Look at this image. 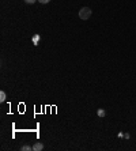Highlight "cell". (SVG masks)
I'll return each mask as SVG.
<instances>
[{
    "label": "cell",
    "instance_id": "obj_4",
    "mask_svg": "<svg viewBox=\"0 0 136 151\" xmlns=\"http://www.w3.org/2000/svg\"><path fill=\"white\" fill-rule=\"evenodd\" d=\"M0 101H1V102H4V101H6V93H4V91L0 93Z\"/></svg>",
    "mask_w": 136,
    "mask_h": 151
},
{
    "label": "cell",
    "instance_id": "obj_6",
    "mask_svg": "<svg viewBox=\"0 0 136 151\" xmlns=\"http://www.w3.org/2000/svg\"><path fill=\"white\" fill-rule=\"evenodd\" d=\"M36 1H38V0H25V3H27V4H34Z\"/></svg>",
    "mask_w": 136,
    "mask_h": 151
},
{
    "label": "cell",
    "instance_id": "obj_3",
    "mask_svg": "<svg viewBox=\"0 0 136 151\" xmlns=\"http://www.w3.org/2000/svg\"><path fill=\"white\" fill-rule=\"evenodd\" d=\"M97 114H98L99 117H105V110H103V109H98V112H97Z\"/></svg>",
    "mask_w": 136,
    "mask_h": 151
},
{
    "label": "cell",
    "instance_id": "obj_7",
    "mask_svg": "<svg viewBox=\"0 0 136 151\" xmlns=\"http://www.w3.org/2000/svg\"><path fill=\"white\" fill-rule=\"evenodd\" d=\"M38 1H40L41 4H46V3H49L51 0H38Z\"/></svg>",
    "mask_w": 136,
    "mask_h": 151
},
{
    "label": "cell",
    "instance_id": "obj_2",
    "mask_svg": "<svg viewBox=\"0 0 136 151\" xmlns=\"http://www.w3.org/2000/svg\"><path fill=\"white\" fill-rule=\"evenodd\" d=\"M33 150L34 151H42L44 150V144L41 143V142H37V143L33 146Z\"/></svg>",
    "mask_w": 136,
    "mask_h": 151
},
{
    "label": "cell",
    "instance_id": "obj_5",
    "mask_svg": "<svg viewBox=\"0 0 136 151\" xmlns=\"http://www.w3.org/2000/svg\"><path fill=\"white\" fill-rule=\"evenodd\" d=\"M21 150L22 151H30V150H33V147H30V146H22Z\"/></svg>",
    "mask_w": 136,
    "mask_h": 151
},
{
    "label": "cell",
    "instance_id": "obj_1",
    "mask_svg": "<svg viewBox=\"0 0 136 151\" xmlns=\"http://www.w3.org/2000/svg\"><path fill=\"white\" fill-rule=\"evenodd\" d=\"M93 11L90 7H83L80 8V11H79V18L82 19V21H87L90 16H91Z\"/></svg>",
    "mask_w": 136,
    "mask_h": 151
},
{
    "label": "cell",
    "instance_id": "obj_8",
    "mask_svg": "<svg viewBox=\"0 0 136 151\" xmlns=\"http://www.w3.org/2000/svg\"><path fill=\"white\" fill-rule=\"evenodd\" d=\"M38 38H40V37H38V36H36V37H34V44H36V42H37V41H38Z\"/></svg>",
    "mask_w": 136,
    "mask_h": 151
}]
</instances>
